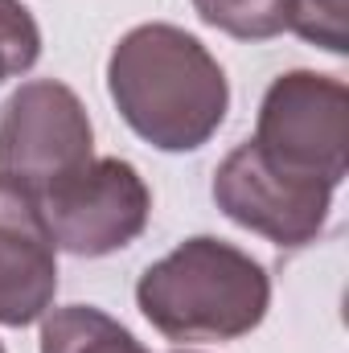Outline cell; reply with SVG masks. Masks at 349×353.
<instances>
[{
	"label": "cell",
	"instance_id": "6da1fadb",
	"mask_svg": "<svg viewBox=\"0 0 349 353\" xmlns=\"http://www.w3.org/2000/svg\"><path fill=\"white\" fill-rule=\"evenodd\" d=\"M107 90L123 123L161 152H197L230 111V83L218 58L165 21L119 37L107 58Z\"/></svg>",
	"mask_w": 349,
	"mask_h": 353
},
{
	"label": "cell",
	"instance_id": "7a4b0ae2",
	"mask_svg": "<svg viewBox=\"0 0 349 353\" xmlns=\"http://www.w3.org/2000/svg\"><path fill=\"white\" fill-rule=\"evenodd\" d=\"M144 321L177 345L239 341L271 308V279L259 259L214 234H197L144 267L136 283Z\"/></svg>",
	"mask_w": 349,
	"mask_h": 353
},
{
	"label": "cell",
	"instance_id": "3957f363",
	"mask_svg": "<svg viewBox=\"0 0 349 353\" xmlns=\"http://www.w3.org/2000/svg\"><path fill=\"white\" fill-rule=\"evenodd\" d=\"M251 144L271 165L337 189L349 169V87L317 70L279 74L259 103Z\"/></svg>",
	"mask_w": 349,
	"mask_h": 353
},
{
	"label": "cell",
	"instance_id": "277c9868",
	"mask_svg": "<svg viewBox=\"0 0 349 353\" xmlns=\"http://www.w3.org/2000/svg\"><path fill=\"white\" fill-rule=\"evenodd\" d=\"M46 226L58 251L103 259L136 243L152 214V189L136 165L119 157H94L70 176L37 193Z\"/></svg>",
	"mask_w": 349,
	"mask_h": 353
},
{
	"label": "cell",
	"instance_id": "5b68a950",
	"mask_svg": "<svg viewBox=\"0 0 349 353\" xmlns=\"http://www.w3.org/2000/svg\"><path fill=\"white\" fill-rule=\"evenodd\" d=\"M94 161V128L83 99L58 79H29L0 111V173L33 193Z\"/></svg>",
	"mask_w": 349,
	"mask_h": 353
},
{
	"label": "cell",
	"instance_id": "8992f818",
	"mask_svg": "<svg viewBox=\"0 0 349 353\" xmlns=\"http://www.w3.org/2000/svg\"><path fill=\"white\" fill-rule=\"evenodd\" d=\"M333 193L337 189L317 176H300L271 165L251 140L239 144L214 173L218 210L275 247L312 243L329 222Z\"/></svg>",
	"mask_w": 349,
	"mask_h": 353
},
{
	"label": "cell",
	"instance_id": "52a82bcc",
	"mask_svg": "<svg viewBox=\"0 0 349 353\" xmlns=\"http://www.w3.org/2000/svg\"><path fill=\"white\" fill-rule=\"evenodd\" d=\"M58 243L33 189L0 173V325L25 329L54 308Z\"/></svg>",
	"mask_w": 349,
	"mask_h": 353
},
{
	"label": "cell",
	"instance_id": "ba28073f",
	"mask_svg": "<svg viewBox=\"0 0 349 353\" xmlns=\"http://www.w3.org/2000/svg\"><path fill=\"white\" fill-rule=\"evenodd\" d=\"M41 353H148L94 304H66L41 316Z\"/></svg>",
	"mask_w": 349,
	"mask_h": 353
},
{
	"label": "cell",
	"instance_id": "9c48e42d",
	"mask_svg": "<svg viewBox=\"0 0 349 353\" xmlns=\"http://www.w3.org/2000/svg\"><path fill=\"white\" fill-rule=\"evenodd\" d=\"M197 17L239 41H267L288 29L292 0H193Z\"/></svg>",
	"mask_w": 349,
	"mask_h": 353
},
{
	"label": "cell",
	"instance_id": "30bf717a",
	"mask_svg": "<svg viewBox=\"0 0 349 353\" xmlns=\"http://www.w3.org/2000/svg\"><path fill=\"white\" fill-rule=\"evenodd\" d=\"M41 58V29L21 0H0V83L33 70Z\"/></svg>",
	"mask_w": 349,
	"mask_h": 353
},
{
	"label": "cell",
	"instance_id": "8fae6325",
	"mask_svg": "<svg viewBox=\"0 0 349 353\" xmlns=\"http://www.w3.org/2000/svg\"><path fill=\"white\" fill-rule=\"evenodd\" d=\"M346 8H349V0H292L288 29L300 33L304 41L329 50V54H346L349 50Z\"/></svg>",
	"mask_w": 349,
	"mask_h": 353
},
{
	"label": "cell",
	"instance_id": "7c38bea8",
	"mask_svg": "<svg viewBox=\"0 0 349 353\" xmlns=\"http://www.w3.org/2000/svg\"><path fill=\"white\" fill-rule=\"evenodd\" d=\"M177 353H189V350H177Z\"/></svg>",
	"mask_w": 349,
	"mask_h": 353
},
{
	"label": "cell",
	"instance_id": "4fadbf2b",
	"mask_svg": "<svg viewBox=\"0 0 349 353\" xmlns=\"http://www.w3.org/2000/svg\"><path fill=\"white\" fill-rule=\"evenodd\" d=\"M0 353H4V345H0Z\"/></svg>",
	"mask_w": 349,
	"mask_h": 353
}]
</instances>
